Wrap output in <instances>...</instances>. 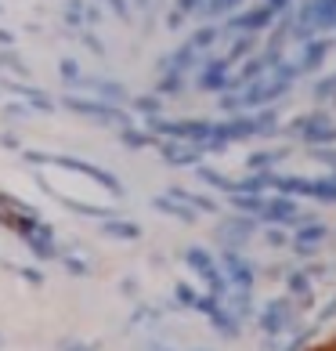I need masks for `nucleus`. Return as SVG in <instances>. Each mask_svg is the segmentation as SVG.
Segmentation results:
<instances>
[{
  "label": "nucleus",
  "mask_w": 336,
  "mask_h": 351,
  "mask_svg": "<svg viewBox=\"0 0 336 351\" xmlns=\"http://www.w3.org/2000/svg\"><path fill=\"white\" fill-rule=\"evenodd\" d=\"M311 351H336V330H333V333H329V337H326V341H322V344H315Z\"/></svg>",
  "instance_id": "nucleus-1"
}]
</instances>
